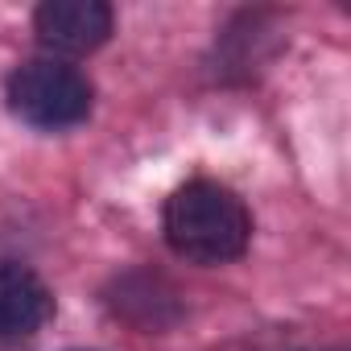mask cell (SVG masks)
Segmentation results:
<instances>
[{
    "label": "cell",
    "mask_w": 351,
    "mask_h": 351,
    "mask_svg": "<svg viewBox=\"0 0 351 351\" xmlns=\"http://www.w3.org/2000/svg\"><path fill=\"white\" fill-rule=\"evenodd\" d=\"M169 248L195 265H228L244 256L252 240V215L236 191L219 182H186L169 195L161 215Z\"/></svg>",
    "instance_id": "1"
},
{
    "label": "cell",
    "mask_w": 351,
    "mask_h": 351,
    "mask_svg": "<svg viewBox=\"0 0 351 351\" xmlns=\"http://www.w3.org/2000/svg\"><path fill=\"white\" fill-rule=\"evenodd\" d=\"M9 108L34 128H71L91 112V83L75 66L38 58L9 75Z\"/></svg>",
    "instance_id": "2"
},
{
    "label": "cell",
    "mask_w": 351,
    "mask_h": 351,
    "mask_svg": "<svg viewBox=\"0 0 351 351\" xmlns=\"http://www.w3.org/2000/svg\"><path fill=\"white\" fill-rule=\"evenodd\" d=\"M34 29L58 54H91L112 34V9L104 0H46L34 13Z\"/></svg>",
    "instance_id": "3"
},
{
    "label": "cell",
    "mask_w": 351,
    "mask_h": 351,
    "mask_svg": "<svg viewBox=\"0 0 351 351\" xmlns=\"http://www.w3.org/2000/svg\"><path fill=\"white\" fill-rule=\"evenodd\" d=\"M54 310L50 289L38 273L21 265H0V339H25L34 335Z\"/></svg>",
    "instance_id": "4"
}]
</instances>
